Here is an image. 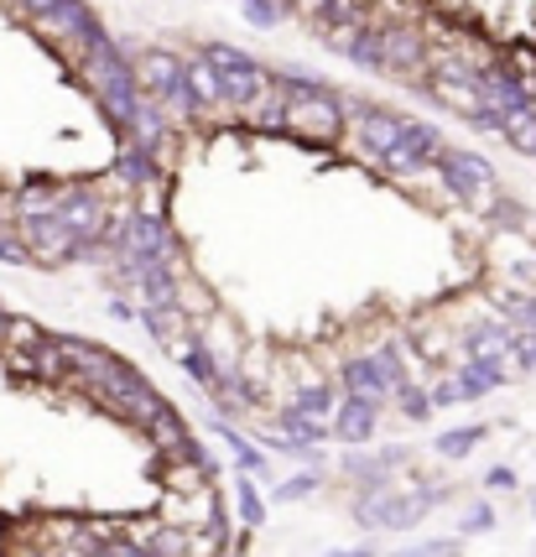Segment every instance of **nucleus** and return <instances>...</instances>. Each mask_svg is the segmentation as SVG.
<instances>
[{
  "instance_id": "obj_40",
  "label": "nucleus",
  "mask_w": 536,
  "mask_h": 557,
  "mask_svg": "<svg viewBox=\"0 0 536 557\" xmlns=\"http://www.w3.org/2000/svg\"><path fill=\"white\" fill-rule=\"evenodd\" d=\"M84 557H110V553H104V547H95V553H84Z\"/></svg>"
},
{
  "instance_id": "obj_20",
  "label": "nucleus",
  "mask_w": 536,
  "mask_h": 557,
  "mask_svg": "<svg viewBox=\"0 0 536 557\" xmlns=\"http://www.w3.org/2000/svg\"><path fill=\"white\" fill-rule=\"evenodd\" d=\"M147 428H151V443H157L162 454H183V448L194 443V437H188V428H183V417L172 412V407H162V412L151 417Z\"/></svg>"
},
{
  "instance_id": "obj_18",
  "label": "nucleus",
  "mask_w": 536,
  "mask_h": 557,
  "mask_svg": "<svg viewBox=\"0 0 536 557\" xmlns=\"http://www.w3.org/2000/svg\"><path fill=\"white\" fill-rule=\"evenodd\" d=\"M433 89H438V95H433L438 104H448V110H453V115H463L469 125H479L485 104H479V95H474V84H459V78H438Z\"/></svg>"
},
{
  "instance_id": "obj_26",
  "label": "nucleus",
  "mask_w": 536,
  "mask_h": 557,
  "mask_svg": "<svg viewBox=\"0 0 536 557\" xmlns=\"http://www.w3.org/2000/svg\"><path fill=\"white\" fill-rule=\"evenodd\" d=\"M115 168H121V177L125 183H136V188H147L151 177H157V162H151V151H141V146H125Z\"/></svg>"
},
{
  "instance_id": "obj_42",
  "label": "nucleus",
  "mask_w": 536,
  "mask_h": 557,
  "mask_svg": "<svg viewBox=\"0 0 536 557\" xmlns=\"http://www.w3.org/2000/svg\"><path fill=\"white\" fill-rule=\"evenodd\" d=\"M532 516H536V490H532Z\"/></svg>"
},
{
  "instance_id": "obj_22",
  "label": "nucleus",
  "mask_w": 536,
  "mask_h": 557,
  "mask_svg": "<svg viewBox=\"0 0 536 557\" xmlns=\"http://www.w3.org/2000/svg\"><path fill=\"white\" fill-rule=\"evenodd\" d=\"M401 146H407L412 157H422V162H433L442 151V136L427 121H407V115H401Z\"/></svg>"
},
{
  "instance_id": "obj_3",
  "label": "nucleus",
  "mask_w": 536,
  "mask_h": 557,
  "mask_svg": "<svg viewBox=\"0 0 536 557\" xmlns=\"http://www.w3.org/2000/svg\"><path fill=\"white\" fill-rule=\"evenodd\" d=\"M433 168L442 172L448 194H459L469 209H495V203H500L495 168H489L485 157H474V151H448V146H442L438 157H433Z\"/></svg>"
},
{
  "instance_id": "obj_7",
  "label": "nucleus",
  "mask_w": 536,
  "mask_h": 557,
  "mask_svg": "<svg viewBox=\"0 0 536 557\" xmlns=\"http://www.w3.org/2000/svg\"><path fill=\"white\" fill-rule=\"evenodd\" d=\"M401 381H407V370H401V349H396V344H381L375 355H360V360L344 364V386H349V396H375V401H386Z\"/></svg>"
},
{
  "instance_id": "obj_13",
  "label": "nucleus",
  "mask_w": 536,
  "mask_h": 557,
  "mask_svg": "<svg viewBox=\"0 0 536 557\" xmlns=\"http://www.w3.org/2000/svg\"><path fill=\"white\" fill-rule=\"evenodd\" d=\"M183 84H188V95H194L198 110H224V104H229V99H224L220 73L209 69V58H203V52L183 58Z\"/></svg>"
},
{
  "instance_id": "obj_21",
  "label": "nucleus",
  "mask_w": 536,
  "mask_h": 557,
  "mask_svg": "<svg viewBox=\"0 0 536 557\" xmlns=\"http://www.w3.org/2000/svg\"><path fill=\"white\" fill-rule=\"evenodd\" d=\"M42 339H48L42 323H32L22 313H5V323H0V349H37Z\"/></svg>"
},
{
  "instance_id": "obj_43",
  "label": "nucleus",
  "mask_w": 536,
  "mask_h": 557,
  "mask_svg": "<svg viewBox=\"0 0 536 557\" xmlns=\"http://www.w3.org/2000/svg\"><path fill=\"white\" fill-rule=\"evenodd\" d=\"M0 323H5V308H0Z\"/></svg>"
},
{
  "instance_id": "obj_29",
  "label": "nucleus",
  "mask_w": 536,
  "mask_h": 557,
  "mask_svg": "<svg viewBox=\"0 0 536 557\" xmlns=\"http://www.w3.org/2000/svg\"><path fill=\"white\" fill-rule=\"evenodd\" d=\"M317 485H323V474H317V469L297 474V480H282V485H276V506H287V500H302V495H313Z\"/></svg>"
},
{
  "instance_id": "obj_32",
  "label": "nucleus",
  "mask_w": 536,
  "mask_h": 557,
  "mask_svg": "<svg viewBox=\"0 0 536 557\" xmlns=\"http://www.w3.org/2000/svg\"><path fill=\"white\" fill-rule=\"evenodd\" d=\"M500 313L511 318L515 329H536V292H526V297H511V302H500Z\"/></svg>"
},
{
  "instance_id": "obj_37",
  "label": "nucleus",
  "mask_w": 536,
  "mask_h": 557,
  "mask_svg": "<svg viewBox=\"0 0 536 557\" xmlns=\"http://www.w3.org/2000/svg\"><path fill=\"white\" fill-rule=\"evenodd\" d=\"M110 557H151L147 547H136V542H115V547H104Z\"/></svg>"
},
{
  "instance_id": "obj_33",
  "label": "nucleus",
  "mask_w": 536,
  "mask_h": 557,
  "mask_svg": "<svg viewBox=\"0 0 536 557\" xmlns=\"http://www.w3.org/2000/svg\"><path fill=\"white\" fill-rule=\"evenodd\" d=\"M495 521H500V516H495V506H469V516H463V527H459V532H463V536L495 532Z\"/></svg>"
},
{
  "instance_id": "obj_9",
  "label": "nucleus",
  "mask_w": 536,
  "mask_h": 557,
  "mask_svg": "<svg viewBox=\"0 0 536 557\" xmlns=\"http://www.w3.org/2000/svg\"><path fill=\"white\" fill-rule=\"evenodd\" d=\"M375 32V48H381V73H422L427 69V48L416 32L401 26H370Z\"/></svg>"
},
{
  "instance_id": "obj_39",
  "label": "nucleus",
  "mask_w": 536,
  "mask_h": 557,
  "mask_svg": "<svg viewBox=\"0 0 536 557\" xmlns=\"http://www.w3.org/2000/svg\"><path fill=\"white\" fill-rule=\"evenodd\" d=\"M323 557H375V553H365V547H349V553H323Z\"/></svg>"
},
{
  "instance_id": "obj_23",
  "label": "nucleus",
  "mask_w": 536,
  "mask_h": 557,
  "mask_svg": "<svg viewBox=\"0 0 536 557\" xmlns=\"http://www.w3.org/2000/svg\"><path fill=\"white\" fill-rule=\"evenodd\" d=\"M235 506H240V527H250V532L266 521V500H261V490H255V480L245 469L235 474Z\"/></svg>"
},
{
  "instance_id": "obj_36",
  "label": "nucleus",
  "mask_w": 536,
  "mask_h": 557,
  "mask_svg": "<svg viewBox=\"0 0 536 557\" xmlns=\"http://www.w3.org/2000/svg\"><path fill=\"white\" fill-rule=\"evenodd\" d=\"M485 485H489V490H511V485H515V474H511V469H489Z\"/></svg>"
},
{
  "instance_id": "obj_17",
  "label": "nucleus",
  "mask_w": 536,
  "mask_h": 557,
  "mask_svg": "<svg viewBox=\"0 0 536 557\" xmlns=\"http://www.w3.org/2000/svg\"><path fill=\"white\" fill-rule=\"evenodd\" d=\"M172 355H177V364H183V370L194 375V386L214 391V381H220V364H214V349H209V344H203V339H194V344H177Z\"/></svg>"
},
{
  "instance_id": "obj_5",
  "label": "nucleus",
  "mask_w": 536,
  "mask_h": 557,
  "mask_svg": "<svg viewBox=\"0 0 536 557\" xmlns=\"http://www.w3.org/2000/svg\"><path fill=\"white\" fill-rule=\"evenodd\" d=\"M58 224L74 235L78 245H84V256H95V250H104V230H110V203L95 194V188H74L68 183V198L58 203Z\"/></svg>"
},
{
  "instance_id": "obj_16",
  "label": "nucleus",
  "mask_w": 536,
  "mask_h": 557,
  "mask_svg": "<svg viewBox=\"0 0 536 557\" xmlns=\"http://www.w3.org/2000/svg\"><path fill=\"white\" fill-rule=\"evenodd\" d=\"M209 428H214V437H220L224 448L235 454V463H240L250 480H266V474H271V469H266V454H261V448H255V443H250V437H245L235 422H209Z\"/></svg>"
},
{
  "instance_id": "obj_19",
  "label": "nucleus",
  "mask_w": 536,
  "mask_h": 557,
  "mask_svg": "<svg viewBox=\"0 0 536 557\" xmlns=\"http://www.w3.org/2000/svg\"><path fill=\"white\" fill-rule=\"evenodd\" d=\"M500 136H506L521 157H536V104L506 110V115H500Z\"/></svg>"
},
{
  "instance_id": "obj_8",
  "label": "nucleus",
  "mask_w": 536,
  "mask_h": 557,
  "mask_svg": "<svg viewBox=\"0 0 536 557\" xmlns=\"http://www.w3.org/2000/svg\"><path fill=\"white\" fill-rule=\"evenodd\" d=\"M344 125L354 131V141L365 146L375 162H381L390 146L401 141V115H390V110H375V104H344Z\"/></svg>"
},
{
  "instance_id": "obj_2",
  "label": "nucleus",
  "mask_w": 536,
  "mask_h": 557,
  "mask_svg": "<svg viewBox=\"0 0 536 557\" xmlns=\"http://www.w3.org/2000/svg\"><path fill=\"white\" fill-rule=\"evenodd\" d=\"M136 84H141V95H151L157 104H162V115L167 121H194V95H188V84H183V58H172L167 48H151L136 58Z\"/></svg>"
},
{
  "instance_id": "obj_31",
  "label": "nucleus",
  "mask_w": 536,
  "mask_h": 557,
  "mask_svg": "<svg viewBox=\"0 0 536 557\" xmlns=\"http://www.w3.org/2000/svg\"><path fill=\"white\" fill-rule=\"evenodd\" d=\"M511 360H515V370H526V375L536 370V329L511 334Z\"/></svg>"
},
{
  "instance_id": "obj_30",
  "label": "nucleus",
  "mask_w": 536,
  "mask_h": 557,
  "mask_svg": "<svg viewBox=\"0 0 536 557\" xmlns=\"http://www.w3.org/2000/svg\"><path fill=\"white\" fill-rule=\"evenodd\" d=\"M282 16H287V11H282V0H245V22L261 26V32H266V26H276Z\"/></svg>"
},
{
  "instance_id": "obj_35",
  "label": "nucleus",
  "mask_w": 536,
  "mask_h": 557,
  "mask_svg": "<svg viewBox=\"0 0 536 557\" xmlns=\"http://www.w3.org/2000/svg\"><path fill=\"white\" fill-rule=\"evenodd\" d=\"M427 401H433L438 412H442V407H459V401H463V396H459V381H438V386L427 391Z\"/></svg>"
},
{
  "instance_id": "obj_41",
  "label": "nucleus",
  "mask_w": 536,
  "mask_h": 557,
  "mask_svg": "<svg viewBox=\"0 0 536 557\" xmlns=\"http://www.w3.org/2000/svg\"><path fill=\"white\" fill-rule=\"evenodd\" d=\"M302 5H313V11H317V5H323V0H302Z\"/></svg>"
},
{
  "instance_id": "obj_14",
  "label": "nucleus",
  "mask_w": 536,
  "mask_h": 557,
  "mask_svg": "<svg viewBox=\"0 0 536 557\" xmlns=\"http://www.w3.org/2000/svg\"><path fill=\"white\" fill-rule=\"evenodd\" d=\"M68 198V183H26L22 194L11 198V209H16V219H42V214H58V203Z\"/></svg>"
},
{
  "instance_id": "obj_38",
  "label": "nucleus",
  "mask_w": 536,
  "mask_h": 557,
  "mask_svg": "<svg viewBox=\"0 0 536 557\" xmlns=\"http://www.w3.org/2000/svg\"><path fill=\"white\" fill-rule=\"evenodd\" d=\"M110 318H121V323H136V308H130V302H110Z\"/></svg>"
},
{
  "instance_id": "obj_28",
  "label": "nucleus",
  "mask_w": 536,
  "mask_h": 557,
  "mask_svg": "<svg viewBox=\"0 0 536 557\" xmlns=\"http://www.w3.org/2000/svg\"><path fill=\"white\" fill-rule=\"evenodd\" d=\"M390 396H396V407H401V417H412V422H422V417L433 412V401H427V391L407 386V381H401V386L390 391Z\"/></svg>"
},
{
  "instance_id": "obj_25",
  "label": "nucleus",
  "mask_w": 536,
  "mask_h": 557,
  "mask_svg": "<svg viewBox=\"0 0 536 557\" xmlns=\"http://www.w3.org/2000/svg\"><path fill=\"white\" fill-rule=\"evenodd\" d=\"M147 553L151 557H198L194 553V536L177 532V527H157V532L147 536Z\"/></svg>"
},
{
  "instance_id": "obj_34",
  "label": "nucleus",
  "mask_w": 536,
  "mask_h": 557,
  "mask_svg": "<svg viewBox=\"0 0 536 557\" xmlns=\"http://www.w3.org/2000/svg\"><path fill=\"white\" fill-rule=\"evenodd\" d=\"M396 557H459V536H448V542H422V547H407V553Z\"/></svg>"
},
{
  "instance_id": "obj_11",
  "label": "nucleus",
  "mask_w": 536,
  "mask_h": 557,
  "mask_svg": "<svg viewBox=\"0 0 536 557\" xmlns=\"http://www.w3.org/2000/svg\"><path fill=\"white\" fill-rule=\"evenodd\" d=\"M104 401H110V407H115L121 417H130V422H151V417L167 407V401H162V396H157V391H151L147 381L136 375V370H125L115 386H104Z\"/></svg>"
},
{
  "instance_id": "obj_10",
  "label": "nucleus",
  "mask_w": 536,
  "mask_h": 557,
  "mask_svg": "<svg viewBox=\"0 0 536 557\" xmlns=\"http://www.w3.org/2000/svg\"><path fill=\"white\" fill-rule=\"evenodd\" d=\"M375 417H381V401L375 396H339V407H334V437L349 443V448H360L375 437Z\"/></svg>"
},
{
  "instance_id": "obj_6",
  "label": "nucleus",
  "mask_w": 536,
  "mask_h": 557,
  "mask_svg": "<svg viewBox=\"0 0 536 557\" xmlns=\"http://www.w3.org/2000/svg\"><path fill=\"white\" fill-rule=\"evenodd\" d=\"M16 240L26 245V261H32V267H68V261H78V256H84V245H78L52 214L16 219Z\"/></svg>"
},
{
  "instance_id": "obj_24",
  "label": "nucleus",
  "mask_w": 536,
  "mask_h": 557,
  "mask_svg": "<svg viewBox=\"0 0 536 557\" xmlns=\"http://www.w3.org/2000/svg\"><path fill=\"white\" fill-rule=\"evenodd\" d=\"M485 422H474V428H453V433H438V454L442 459H463V454H474L479 443H485Z\"/></svg>"
},
{
  "instance_id": "obj_12",
  "label": "nucleus",
  "mask_w": 536,
  "mask_h": 557,
  "mask_svg": "<svg viewBox=\"0 0 536 557\" xmlns=\"http://www.w3.org/2000/svg\"><path fill=\"white\" fill-rule=\"evenodd\" d=\"M506 375H511V364L500 360V355H469L459 370V396L463 401H479L485 391L506 386Z\"/></svg>"
},
{
  "instance_id": "obj_1",
  "label": "nucleus",
  "mask_w": 536,
  "mask_h": 557,
  "mask_svg": "<svg viewBox=\"0 0 536 557\" xmlns=\"http://www.w3.org/2000/svg\"><path fill=\"white\" fill-rule=\"evenodd\" d=\"M276 84L287 89V104H282V131H292L302 141H339L344 136V104L323 84L302 78V73L282 69Z\"/></svg>"
},
{
  "instance_id": "obj_27",
  "label": "nucleus",
  "mask_w": 536,
  "mask_h": 557,
  "mask_svg": "<svg viewBox=\"0 0 536 557\" xmlns=\"http://www.w3.org/2000/svg\"><path fill=\"white\" fill-rule=\"evenodd\" d=\"M292 407H297V412H308V417H328L334 407H339V396H334L328 386H302L292 396Z\"/></svg>"
},
{
  "instance_id": "obj_4",
  "label": "nucleus",
  "mask_w": 536,
  "mask_h": 557,
  "mask_svg": "<svg viewBox=\"0 0 536 557\" xmlns=\"http://www.w3.org/2000/svg\"><path fill=\"white\" fill-rule=\"evenodd\" d=\"M203 58H209V69L220 73L224 99H229L235 110H250V104L271 89V73L261 69L255 58H245L240 48H224V42H214V48H203Z\"/></svg>"
},
{
  "instance_id": "obj_15",
  "label": "nucleus",
  "mask_w": 536,
  "mask_h": 557,
  "mask_svg": "<svg viewBox=\"0 0 536 557\" xmlns=\"http://www.w3.org/2000/svg\"><path fill=\"white\" fill-rule=\"evenodd\" d=\"M276 428H282V437L297 443V448H323V443L334 437L328 417H308V412H297V407H287V412L276 417Z\"/></svg>"
}]
</instances>
